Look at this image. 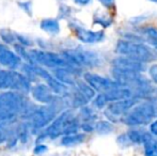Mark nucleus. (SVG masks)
Masks as SVG:
<instances>
[{"label": "nucleus", "mask_w": 157, "mask_h": 156, "mask_svg": "<svg viewBox=\"0 0 157 156\" xmlns=\"http://www.w3.org/2000/svg\"><path fill=\"white\" fill-rule=\"evenodd\" d=\"M79 129H80V120L78 116L75 115L72 110L67 109L62 111L58 117L55 118L49 123L44 133L39 136L37 141H41L45 138L56 139L60 136L78 133Z\"/></svg>", "instance_id": "obj_1"}, {"label": "nucleus", "mask_w": 157, "mask_h": 156, "mask_svg": "<svg viewBox=\"0 0 157 156\" xmlns=\"http://www.w3.org/2000/svg\"><path fill=\"white\" fill-rule=\"evenodd\" d=\"M157 116V103L154 98L141 100L128 111L121 123L130 127H140L150 124Z\"/></svg>", "instance_id": "obj_2"}, {"label": "nucleus", "mask_w": 157, "mask_h": 156, "mask_svg": "<svg viewBox=\"0 0 157 156\" xmlns=\"http://www.w3.org/2000/svg\"><path fill=\"white\" fill-rule=\"evenodd\" d=\"M116 51L121 56L129 57L145 64L157 59V55L153 48L132 40H120L116 45Z\"/></svg>", "instance_id": "obj_3"}, {"label": "nucleus", "mask_w": 157, "mask_h": 156, "mask_svg": "<svg viewBox=\"0 0 157 156\" xmlns=\"http://www.w3.org/2000/svg\"><path fill=\"white\" fill-rule=\"evenodd\" d=\"M26 101L21 92L0 93V121H10L26 108Z\"/></svg>", "instance_id": "obj_4"}, {"label": "nucleus", "mask_w": 157, "mask_h": 156, "mask_svg": "<svg viewBox=\"0 0 157 156\" xmlns=\"http://www.w3.org/2000/svg\"><path fill=\"white\" fill-rule=\"evenodd\" d=\"M28 62L30 64L42 65L56 69V67H74L68 63V61L63 56L50 51L31 49L27 51Z\"/></svg>", "instance_id": "obj_5"}, {"label": "nucleus", "mask_w": 157, "mask_h": 156, "mask_svg": "<svg viewBox=\"0 0 157 156\" xmlns=\"http://www.w3.org/2000/svg\"><path fill=\"white\" fill-rule=\"evenodd\" d=\"M62 56L74 67H95L101 64V59L96 52L86 49L64 50Z\"/></svg>", "instance_id": "obj_6"}, {"label": "nucleus", "mask_w": 157, "mask_h": 156, "mask_svg": "<svg viewBox=\"0 0 157 156\" xmlns=\"http://www.w3.org/2000/svg\"><path fill=\"white\" fill-rule=\"evenodd\" d=\"M56 102V101H55ZM52 102V104H47L46 106H42L34 109L29 113V127L31 131H36L47 126L58 113L57 104Z\"/></svg>", "instance_id": "obj_7"}, {"label": "nucleus", "mask_w": 157, "mask_h": 156, "mask_svg": "<svg viewBox=\"0 0 157 156\" xmlns=\"http://www.w3.org/2000/svg\"><path fill=\"white\" fill-rule=\"evenodd\" d=\"M0 89H11L26 93L31 90V86L28 77L21 73L0 70Z\"/></svg>", "instance_id": "obj_8"}, {"label": "nucleus", "mask_w": 157, "mask_h": 156, "mask_svg": "<svg viewBox=\"0 0 157 156\" xmlns=\"http://www.w3.org/2000/svg\"><path fill=\"white\" fill-rule=\"evenodd\" d=\"M139 98L136 97H129L125 98V100L116 101V102H111L105 107V111L104 115L112 123H119L123 117L139 102Z\"/></svg>", "instance_id": "obj_9"}, {"label": "nucleus", "mask_w": 157, "mask_h": 156, "mask_svg": "<svg viewBox=\"0 0 157 156\" xmlns=\"http://www.w3.org/2000/svg\"><path fill=\"white\" fill-rule=\"evenodd\" d=\"M24 71L27 74L32 76H37V77L44 79L46 81V85L52 89V91L56 94H61V95H64V94L67 92V88H66L65 85L61 83L60 81H58L55 77H52V75L47 72L46 70H44L42 67L40 65H35V64H26L24 65Z\"/></svg>", "instance_id": "obj_10"}, {"label": "nucleus", "mask_w": 157, "mask_h": 156, "mask_svg": "<svg viewBox=\"0 0 157 156\" xmlns=\"http://www.w3.org/2000/svg\"><path fill=\"white\" fill-rule=\"evenodd\" d=\"M151 135L152 134L150 131H147L145 129L132 127L126 133L119 135V137L117 138V142L123 149H127L134 146H142Z\"/></svg>", "instance_id": "obj_11"}, {"label": "nucleus", "mask_w": 157, "mask_h": 156, "mask_svg": "<svg viewBox=\"0 0 157 156\" xmlns=\"http://www.w3.org/2000/svg\"><path fill=\"white\" fill-rule=\"evenodd\" d=\"M83 79L95 92H98V93H104V92L109 91L113 88L122 86L114 79L107 78L105 76L98 75L95 73H86L83 75Z\"/></svg>", "instance_id": "obj_12"}, {"label": "nucleus", "mask_w": 157, "mask_h": 156, "mask_svg": "<svg viewBox=\"0 0 157 156\" xmlns=\"http://www.w3.org/2000/svg\"><path fill=\"white\" fill-rule=\"evenodd\" d=\"M70 28L79 41L86 44H94L104 41L105 33L104 31H92V30L86 29L85 27L78 25L76 23H70Z\"/></svg>", "instance_id": "obj_13"}, {"label": "nucleus", "mask_w": 157, "mask_h": 156, "mask_svg": "<svg viewBox=\"0 0 157 156\" xmlns=\"http://www.w3.org/2000/svg\"><path fill=\"white\" fill-rule=\"evenodd\" d=\"M111 63H112V67H114L130 70V71L139 72V73H143L145 71V69H147L145 63L140 62L138 60H135V59L129 58V57L121 56V55H119L118 57L112 59Z\"/></svg>", "instance_id": "obj_14"}, {"label": "nucleus", "mask_w": 157, "mask_h": 156, "mask_svg": "<svg viewBox=\"0 0 157 156\" xmlns=\"http://www.w3.org/2000/svg\"><path fill=\"white\" fill-rule=\"evenodd\" d=\"M30 91H31L32 97L36 102L42 103V104H52V102L56 101L54 92L52 91V89L46 83H39V85L31 88Z\"/></svg>", "instance_id": "obj_15"}, {"label": "nucleus", "mask_w": 157, "mask_h": 156, "mask_svg": "<svg viewBox=\"0 0 157 156\" xmlns=\"http://www.w3.org/2000/svg\"><path fill=\"white\" fill-rule=\"evenodd\" d=\"M103 95H104V97H105L106 102H107V105L111 102H116V101L135 97L134 91H132V88L125 87V86L117 87V88H113V89L109 90V91H107V92H104Z\"/></svg>", "instance_id": "obj_16"}, {"label": "nucleus", "mask_w": 157, "mask_h": 156, "mask_svg": "<svg viewBox=\"0 0 157 156\" xmlns=\"http://www.w3.org/2000/svg\"><path fill=\"white\" fill-rule=\"evenodd\" d=\"M0 64L10 69H15L21 64V57L6 46L0 44Z\"/></svg>", "instance_id": "obj_17"}, {"label": "nucleus", "mask_w": 157, "mask_h": 156, "mask_svg": "<svg viewBox=\"0 0 157 156\" xmlns=\"http://www.w3.org/2000/svg\"><path fill=\"white\" fill-rule=\"evenodd\" d=\"M55 78L65 86H75L77 79V73L75 67H56L54 71Z\"/></svg>", "instance_id": "obj_18"}, {"label": "nucleus", "mask_w": 157, "mask_h": 156, "mask_svg": "<svg viewBox=\"0 0 157 156\" xmlns=\"http://www.w3.org/2000/svg\"><path fill=\"white\" fill-rule=\"evenodd\" d=\"M85 140H86L85 133H75V134H71V135H64L61 138L60 144L63 146H75L82 143Z\"/></svg>", "instance_id": "obj_19"}, {"label": "nucleus", "mask_w": 157, "mask_h": 156, "mask_svg": "<svg viewBox=\"0 0 157 156\" xmlns=\"http://www.w3.org/2000/svg\"><path fill=\"white\" fill-rule=\"evenodd\" d=\"M40 27L49 34H58L60 32V24L56 18H45L41 21Z\"/></svg>", "instance_id": "obj_20"}, {"label": "nucleus", "mask_w": 157, "mask_h": 156, "mask_svg": "<svg viewBox=\"0 0 157 156\" xmlns=\"http://www.w3.org/2000/svg\"><path fill=\"white\" fill-rule=\"evenodd\" d=\"M74 87H75V89H76L79 93L82 94V95L85 96L89 102H91V101L94 98L95 91L92 89L91 87H90L89 85H88L87 82H86L85 80H77Z\"/></svg>", "instance_id": "obj_21"}, {"label": "nucleus", "mask_w": 157, "mask_h": 156, "mask_svg": "<svg viewBox=\"0 0 157 156\" xmlns=\"http://www.w3.org/2000/svg\"><path fill=\"white\" fill-rule=\"evenodd\" d=\"M114 131V125L109 120H99L95 122L94 131L99 135H108Z\"/></svg>", "instance_id": "obj_22"}, {"label": "nucleus", "mask_w": 157, "mask_h": 156, "mask_svg": "<svg viewBox=\"0 0 157 156\" xmlns=\"http://www.w3.org/2000/svg\"><path fill=\"white\" fill-rule=\"evenodd\" d=\"M142 146L144 156H157V139L153 135L150 136Z\"/></svg>", "instance_id": "obj_23"}, {"label": "nucleus", "mask_w": 157, "mask_h": 156, "mask_svg": "<svg viewBox=\"0 0 157 156\" xmlns=\"http://www.w3.org/2000/svg\"><path fill=\"white\" fill-rule=\"evenodd\" d=\"M80 122H85V121H95L97 119V115L95 112L94 108L89 106H82L80 107V112L78 116Z\"/></svg>", "instance_id": "obj_24"}, {"label": "nucleus", "mask_w": 157, "mask_h": 156, "mask_svg": "<svg viewBox=\"0 0 157 156\" xmlns=\"http://www.w3.org/2000/svg\"><path fill=\"white\" fill-rule=\"evenodd\" d=\"M94 24H98L101 27L106 28L111 26L112 19L107 15H94Z\"/></svg>", "instance_id": "obj_25"}, {"label": "nucleus", "mask_w": 157, "mask_h": 156, "mask_svg": "<svg viewBox=\"0 0 157 156\" xmlns=\"http://www.w3.org/2000/svg\"><path fill=\"white\" fill-rule=\"evenodd\" d=\"M0 36H1L3 42H6V44H13L16 41V34L12 33L10 30H6V29L0 31Z\"/></svg>", "instance_id": "obj_26"}, {"label": "nucleus", "mask_w": 157, "mask_h": 156, "mask_svg": "<svg viewBox=\"0 0 157 156\" xmlns=\"http://www.w3.org/2000/svg\"><path fill=\"white\" fill-rule=\"evenodd\" d=\"M147 75H149L151 82L157 85V63L150 65L149 69H147Z\"/></svg>", "instance_id": "obj_27"}, {"label": "nucleus", "mask_w": 157, "mask_h": 156, "mask_svg": "<svg viewBox=\"0 0 157 156\" xmlns=\"http://www.w3.org/2000/svg\"><path fill=\"white\" fill-rule=\"evenodd\" d=\"M18 6H21V8L23 9V10L25 11L28 15H30V16H31V15H32V1H30V0H29V1L19 2Z\"/></svg>", "instance_id": "obj_28"}, {"label": "nucleus", "mask_w": 157, "mask_h": 156, "mask_svg": "<svg viewBox=\"0 0 157 156\" xmlns=\"http://www.w3.org/2000/svg\"><path fill=\"white\" fill-rule=\"evenodd\" d=\"M16 40L21 43V45L23 46H31L32 41L30 39L26 38V36H21V34H16Z\"/></svg>", "instance_id": "obj_29"}, {"label": "nucleus", "mask_w": 157, "mask_h": 156, "mask_svg": "<svg viewBox=\"0 0 157 156\" xmlns=\"http://www.w3.org/2000/svg\"><path fill=\"white\" fill-rule=\"evenodd\" d=\"M150 133H151L154 137H157V119L156 120L154 119V120L150 123Z\"/></svg>", "instance_id": "obj_30"}, {"label": "nucleus", "mask_w": 157, "mask_h": 156, "mask_svg": "<svg viewBox=\"0 0 157 156\" xmlns=\"http://www.w3.org/2000/svg\"><path fill=\"white\" fill-rule=\"evenodd\" d=\"M46 151H47V146H44V144H39L34 148L35 154H42V153H45Z\"/></svg>", "instance_id": "obj_31"}, {"label": "nucleus", "mask_w": 157, "mask_h": 156, "mask_svg": "<svg viewBox=\"0 0 157 156\" xmlns=\"http://www.w3.org/2000/svg\"><path fill=\"white\" fill-rule=\"evenodd\" d=\"M101 3L106 8H113L114 6V0H99Z\"/></svg>", "instance_id": "obj_32"}, {"label": "nucleus", "mask_w": 157, "mask_h": 156, "mask_svg": "<svg viewBox=\"0 0 157 156\" xmlns=\"http://www.w3.org/2000/svg\"><path fill=\"white\" fill-rule=\"evenodd\" d=\"M75 2H76L77 4H79V6H86V4L89 3L91 0H74Z\"/></svg>", "instance_id": "obj_33"}, {"label": "nucleus", "mask_w": 157, "mask_h": 156, "mask_svg": "<svg viewBox=\"0 0 157 156\" xmlns=\"http://www.w3.org/2000/svg\"><path fill=\"white\" fill-rule=\"evenodd\" d=\"M151 1H153V2H157V0H151Z\"/></svg>", "instance_id": "obj_34"}, {"label": "nucleus", "mask_w": 157, "mask_h": 156, "mask_svg": "<svg viewBox=\"0 0 157 156\" xmlns=\"http://www.w3.org/2000/svg\"><path fill=\"white\" fill-rule=\"evenodd\" d=\"M155 94H156V95H157V89L155 90Z\"/></svg>", "instance_id": "obj_35"}]
</instances>
